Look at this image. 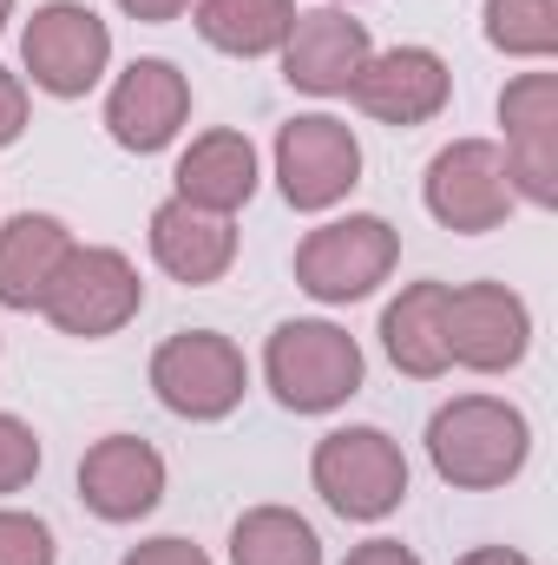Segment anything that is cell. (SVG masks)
Here are the masks:
<instances>
[{
  "instance_id": "1",
  "label": "cell",
  "mask_w": 558,
  "mask_h": 565,
  "mask_svg": "<svg viewBox=\"0 0 558 565\" xmlns=\"http://www.w3.org/2000/svg\"><path fill=\"white\" fill-rule=\"evenodd\" d=\"M526 454H533V422L500 395H453L427 422V460L460 493H493L519 480Z\"/></svg>"
},
{
  "instance_id": "2",
  "label": "cell",
  "mask_w": 558,
  "mask_h": 565,
  "mask_svg": "<svg viewBox=\"0 0 558 565\" xmlns=\"http://www.w3.org/2000/svg\"><path fill=\"white\" fill-rule=\"evenodd\" d=\"M362 342L342 329V322H322V316H296L270 329V349H264V382L289 415H335L348 395H362Z\"/></svg>"
},
{
  "instance_id": "3",
  "label": "cell",
  "mask_w": 558,
  "mask_h": 565,
  "mask_svg": "<svg viewBox=\"0 0 558 565\" xmlns=\"http://www.w3.org/2000/svg\"><path fill=\"white\" fill-rule=\"evenodd\" d=\"M395 264H401V231L388 217H375V211L329 217V224H315L296 244V282H302V296H315L329 309L375 296L382 282L395 277Z\"/></svg>"
},
{
  "instance_id": "4",
  "label": "cell",
  "mask_w": 558,
  "mask_h": 565,
  "mask_svg": "<svg viewBox=\"0 0 558 565\" xmlns=\"http://www.w3.org/2000/svg\"><path fill=\"white\" fill-rule=\"evenodd\" d=\"M139 309H144L139 264L126 250H112V244H73L66 264L46 282V296H40V316L60 335H79V342L119 335Z\"/></svg>"
},
{
  "instance_id": "5",
  "label": "cell",
  "mask_w": 558,
  "mask_h": 565,
  "mask_svg": "<svg viewBox=\"0 0 558 565\" xmlns=\"http://www.w3.org/2000/svg\"><path fill=\"white\" fill-rule=\"evenodd\" d=\"M309 480L329 500V513L375 526V520H388L408 500V454L382 427H335V434L315 440Z\"/></svg>"
},
{
  "instance_id": "6",
  "label": "cell",
  "mask_w": 558,
  "mask_h": 565,
  "mask_svg": "<svg viewBox=\"0 0 558 565\" xmlns=\"http://www.w3.org/2000/svg\"><path fill=\"white\" fill-rule=\"evenodd\" d=\"M250 388V362L217 329H178L151 349V395L178 422H224Z\"/></svg>"
},
{
  "instance_id": "7",
  "label": "cell",
  "mask_w": 558,
  "mask_h": 565,
  "mask_svg": "<svg viewBox=\"0 0 558 565\" xmlns=\"http://www.w3.org/2000/svg\"><path fill=\"white\" fill-rule=\"evenodd\" d=\"M20 66L46 99H86L112 66V26L86 0H46L20 33Z\"/></svg>"
},
{
  "instance_id": "8",
  "label": "cell",
  "mask_w": 558,
  "mask_h": 565,
  "mask_svg": "<svg viewBox=\"0 0 558 565\" xmlns=\"http://www.w3.org/2000/svg\"><path fill=\"white\" fill-rule=\"evenodd\" d=\"M420 198L433 211L440 231H460V237H486L513 217V178H506V151L493 139H453L433 151L427 178H420Z\"/></svg>"
},
{
  "instance_id": "9",
  "label": "cell",
  "mask_w": 558,
  "mask_h": 565,
  "mask_svg": "<svg viewBox=\"0 0 558 565\" xmlns=\"http://www.w3.org/2000/svg\"><path fill=\"white\" fill-rule=\"evenodd\" d=\"M533 349V309L506 282H447V362L473 375H506Z\"/></svg>"
},
{
  "instance_id": "10",
  "label": "cell",
  "mask_w": 558,
  "mask_h": 565,
  "mask_svg": "<svg viewBox=\"0 0 558 565\" xmlns=\"http://www.w3.org/2000/svg\"><path fill=\"white\" fill-rule=\"evenodd\" d=\"M277 184L296 211H335L362 184V139L329 113H296L277 132Z\"/></svg>"
},
{
  "instance_id": "11",
  "label": "cell",
  "mask_w": 558,
  "mask_h": 565,
  "mask_svg": "<svg viewBox=\"0 0 558 565\" xmlns=\"http://www.w3.org/2000/svg\"><path fill=\"white\" fill-rule=\"evenodd\" d=\"M500 126H506V178L513 198L552 211L558 204V79L552 73H519L500 93Z\"/></svg>"
},
{
  "instance_id": "12",
  "label": "cell",
  "mask_w": 558,
  "mask_h": 565,
  "mask_svg": "<svg viewBox=\"0 0 558 565\" xmlns=\"http://www.w3.org/2000/svg\"><path fill=\"white\" fill-rule=\"evenodd\" d=\"M375 40L348 7H296L289 40H282V79L309 99H342L355 73L368 66Z\"/></svg>"
},
{
  "instance_id": "13",
  "label": "cell",
  "mask_w": 558,
  "mask_h": 565,
  "mask_svg": "<svg viewBox=\"0 0 558 565\" xmlns=\"http://www.w3.org/2000/svg\"><path fill=\"white\" fill-rule=\"evenodd\" d=\"M348 99L375 119V126H427L440 119V106L453 99V73L433 46H388V53H368V66L355 73Z\"/></svg>"
},
{
  "instance_id": "14",
  "label": "cell",
  "mask_w": 558,
  "mask_h": 565,
  "mask_svg": "<svg viewBox=\"0 0 558 565\" xmlns=\"http://www.w3.org/2000/svg\"><path fill=\"white\" fill-rule=\"evenodd\" d=\"M164 500V454L139 434H106L79 460V507L106 526H132Z\"/></svg>"
},
{
  "instance_id": "15",
  "label": "cell",
  "mask_w": 558,
  "mask_h": 565,
  "mask_svg": "<svg viewBox=\"0 0 558 565\" xmlns=\"http://www.w3.org/2000/svg\"><path fill=\"white\" fill-rule=\"evenodd\" d=\"M191 119V79L171 60H132L106 93V132L126 151H164Z\"/></svg>"
},
{
  "instance_id": "16",
  "label": "cell",
  "mask_w": 558,
  "mask_h": 565,
  "mask_svg": "<svg viewBox=\"0 0 558 565\" xmlns=\"http://www.w3.org/2000/svg\"><path fill=\"white\" fill-rule=\"evenodd\" d=\"M144 237H151V264L171 282H191V289L217 282L237 264V224L217 217V211H197L184 198H164L151 211V231Z\"/></svg>"
},
{
  "instance_id": "17",
  "label": "cell",
  "mask_w": 558,
  "mask_h": 565,
  "mask_svg": "<svg viewBox=\"0 0 558 565\" xmlns=\"http://www.w3.org/2000/svg\"><path fill=\"white\" fill-rule=\"evenodd\" d=\"M171 178H178L171 198H184L197 211H217V217H237L257 198V145L244 139V132H230V126L197 132V139L178 151V171Z\"/></svg>"
},
{
  "instance_id": "18",
  "label": "cell",
  "mask_w": 558,
  "mask_h": 565,
  "mask_svg": "<svg viewBox=\"0 0 558 565\" xmlns=\"http://www.w3.org/2000/svg\"><path fill=\"white\" fill-rule=\"evenodd\" d=\"M382 349L401 375L415 382H440L453 362H447V282L420 277L408 282L388 309H382Z\"/></svg>"
},
{
  "instance_id": "19",
  "label": "cell",
  "mask_w": 558,
  "mask_h": 565,
  "mask_svg": "<svg viewBox=\"0 0 558 565\" xmlns=\"http://www.w3.org/2000/svg\"><path fill=\"white\" fill-rule=\"evenodd\" d=\"M73 231L46 211H20L0 224V309H40L53 270L66 264Z\"/></svg>"
},
{
  "instance_id": "20",
  "label": "cell",
  "mask_w": 558,
  "mask_h": 565,
  "mask_svg": "<svg viewBox=\"0 0 558 565\" xmlns=\"http://www.w3.org/2000/svg\"><path fill=\"white\" fill-rule=\"evenodd\" d=\"M191 20H197L204 46H217L230 60H264V53H282L296 0H197Z\"/></svg>"
},
{
  "instance_id": "21",
  "label": "cell",
  "mask_w": 558,
  "mask_h": 565,
  "mask_svg": "<svg viewBox=\"0 0 558 565\" xmlns=\"http://www.w3.org/2000/svg\"><path fill=\"white\" fill-rule=\"evenodd\" d=\"M230 565H322V540L296 507H250L230 526Z\"/></svg>"
},
{
  "instance_id": "22",
  "label": "cell",
  "mask_w": 558,
  "mask_h": 565,
  "mask_svg": "<svg viewBox=\"0 0 558 565\" xmlns=\"http://www.w3.org/2000/svg\"><path fill=\"white\" fill-rule=\"evenodd\" d=\"M486 46H500L506 60H552L558 0H486Z\"/></svg>"
},
{
  "instance_id": "23",
  "label": "cell",
  "mask_w": 558,
  "mask_h": 565,
  "mask_svg": "<svg viewBox=\"0 0 558 565\" xmlns=\"http://www.w3.org/2000/svg\"><path fill=\"white\" fill-rule=\"evenodd\" d=\"M53 526L40 513H20V507H0V565H53Z\"/></svg>"
},
{
  "instance_id": "24",
  "label": "cell",
  "mask_w": 558,
  "mask_h": 565,
  "mask_svg": "<svg viewBox=\"0 0 558 565\" xmlns=\"http://www.w3.org/2000/svg\"><path fill=\"white\" fill-rule=\"evenodd\" d=\"M33 473H40V434L20 415H0V493L33 487Z\"/></svg>"
},
{
  "instance_id": "25",
  "label": "cell",
  "mask_w": 558,
  "mask_h": 565,
  "mask_svg": "<svg viewBox=\"0 0 558 565\" xmlns=\"http://www.w3.org/2000/svg\"><path fill=\"white\" fill-rule=\"evenodd\" d=\"M119 565H211V553L191 546V540H178V533H158V540H139Z\"/></svg>"
},
{
  "instance_id": "26",
  "label": "cell",
  "mask_w": 558,
  "mask_h": 565,
  "mask_svg": "<svg viewBox=\"0 0 558 565\" xmlns=\"http://www.w3.org/2000/svg\"><path fill=\"white\" fill-rule=\"evenodd\" d=\"M26 132V79L0 66V151Z\"/></svg>"
},
{
  "instance_id": "27",
  "label": "cell",
  "mask_w": 558,
  "mask_h": 565,
  "mask_svg": "<svg viewBox=\"0 0 558 565\" xmlns=\"http://www.w3.org/2000/svg\"><path fill=\"white\" fill-rule=\"evenodd\" d=\"M342 565H420V553L415 546H401V540H362Z\"/></svg>"
},
{
  "instance_id": "28",
  "label": "cell",
  "mask_w": 558,
  "mask_h": 565,
  "mask_svg": "<svg viewBox=\"0 0 558 565\" xmlns=\"http://www.w3.org/2000/svg\"><path fill=\"white\" fill-rule=\"evenodd\" d=\"M197 0H119V13H132L144 26H164V20H178V13H191Z\"/></svg>"
},
{
  "instance_id": "29",
  "label": "cell",
  "mask_w": 558,
  "mask_h": 565,
  "mask_svg": "<svg viewBox=\"0 0 558 565\" xmlns=\"http://www.w3.org/2000/svg\"><path fill=\"white\" fill-rule=\"evenodd\" d=\"M453 565H533V559L513 553V546H473V553H460Z\"/></svg>"
},
{
  "instance_id": "30",
  "label": "cell",
  "mask_w": 558,
  "mask_h": 565,
  "mask_svg": "<svg viewBox=\"0 0 558 565\" xmlns=\"http://www.w3.org/2000/svg\"><path fill=\"white\" fill-rule=\"evenodd\" d=\"M7 20H13V0H0V33H7Z\"/></svg>"
},
{
  "instance_id": "31",
  "label": "cell",
  "mask_w": 558,
  "mask_h": 565,
  "mask_svg": "<svg viewBox=\"0 0 558 565\" xmlns=\"http://www.w3.org/2000/svg\"><path fill=\"white\" fill-rule=\"evenodd\" d=\"M329 7H348V0H329Z\"/></svg>"
}]
</instances>
